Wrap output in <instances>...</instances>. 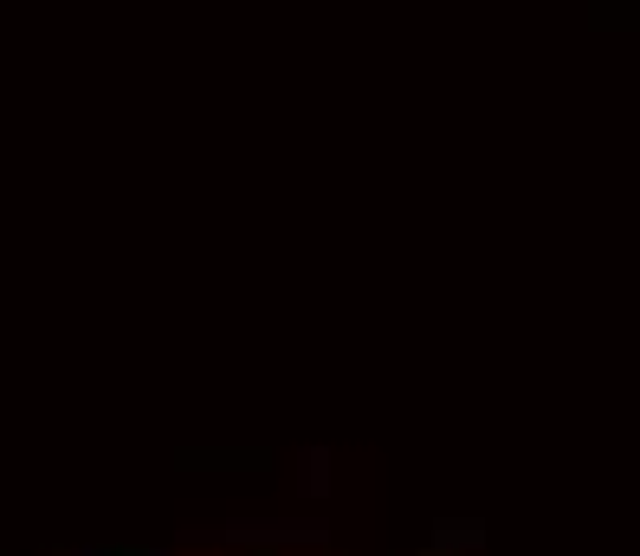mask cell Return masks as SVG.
I'll list each match as a JSON object with an SVG mask.
<instances>
[{
	"instance_id": "cell-3",
	"label": "cell",
	"mask_w": 640,
	"mask_h": 556,
	"mask_svg": "<svg viewBox=\"0 0 640 556\" xmlns=\"http://www.w3.org/2000/svg\"><path fill=\"white\" fill-rule=\"evenodd\" d=\"M479 544H486L479 524H440V530H434V550H440V556H447V550H479Z\"/></svg>"
},
{
	"instance_id": "cell-1",
	"label": "cell",
	"mask_w": 640,
	"mask_h": 556,
	"mask_svg": "<svg viewBox=\"0 0 640 556\" xmlns=\"http://www.w3.org/2000/svg\"><path fill=\"white\" fill-rule=\"evenodd\" d=\"M226 544H324V537H331V530H324V524H226L221 530Z\"/></svg>"
},
{
	"instance_id": "cell-2",
	"label": "cell",
	"mask_w": 640,
	"mask_h": 556,
	"mask_svg": "<svg viewBox=\"0 0 640 556\" xmlns=\"http://www.w3.org/2000/svg\"><path fill=\"white\" fill-rule=\"evenodd\" d=\"M304 492L331 498V446H304Z\"/></svg>"
}]
</instances>
